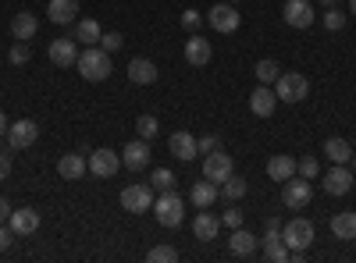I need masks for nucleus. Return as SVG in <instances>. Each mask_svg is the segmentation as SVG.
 <instances>
[{"mask_svg":"<svg viewBox=\"0 0 356 263\" xmlns=\"http://www.w3.org/2000/svg\"><path fill=\"white\" fill-rule=\"evenodd\" d=\"M75 68H79V75L86 82H104V78H111V68L114 65H111V53L104 46H86V50H79Z\"/></svg>","mask_w":356,"mask_h":263,"instance_id":"nucleus-1","label":"nucleus"},{"mask_svg":"<svg viewBox=\"0 0 356 263\" xmlns=\"http://www.w3.org/2000/svg\"><path fill=\"white\" fill-rule=\"evenodd\" d=\"M154 217H157V224H164V228H178L186 221V203H182V196H178L175 189H164L157 199H154Z\"/></svg>","mask_w":356,"mask_h":263,"instance_id":"nucleus-2","label":"nucleus"},{"mask_svg":"<svg viewBox=\"0 0 356 263\" xmlns=\"http://www.w3.org/2000/svg\"><path fill=\"white\" fill-rule=\"evenodd\" d=\"M307 93H310V82L300 71H282L275 78V96L285 103H300V100H307Z\"/></svg>","mask_w":356,"mask_h":263,"instance_id":"nucleus-3","label":"nucleus"},{"mask_svg":"<svg viewBox=\"0 0 356 263\" xmlns=\"http://www.w3.org/2000/svg\"><path fill=\"white\" fill-rule=\"evenodd\" d=\"M310 199H314V185H310V178H303V174L296 178V174H292L289 182H282V203H285L289 210H303Z\"/></svg>","mask_w":356,"mask_h":263,"instance_id":"nucleus-4","label":"nucleus"},{"mask_svg":"<svg viewBox=\"0 0 356 263\" xmlns=\"http://www.w3.org/2000/svg\"><path fill=\"white\" fill-rule=\"evenodd\" d=\"M207 22H211V28L214 33H221V36H228V33H235V28L243 25V15L235 11V4H214V8H207Z\"/></svg>","mask_w":356,"mask_h":263,"instance_id":"nucleus-5","label":"nucleus"},{"mask_svg":"<svg viewBox=\"0 0 356 263\" xmlns=\"http://www.w3.org/2000/svg\"><path fill=\"white\" fill-rule=\"evenodd\" d=\"M282 242L289 249H310L314 242V224L307 217H292L289 224H282Z\"/></svg>","mask_w":356,"mask_h":263,"instance_id":"nucleus-6","label":"nucleus"},{"mask_svg":"<svg viewBox=\"0 0 356 263\" xmlns=\"http://www.w3.org/2000/svg\"><path fill=\"white\" fill-rule=\"evenodd\" d=\"M154 189L150 185H125L122 189V210L129 214H146V210H154Z\"/></svg>","mask_w":356,"mask_h":263,"instance_id":"nucleus-7","label":"nucleus"},{"mask_svg":"<svg viewBox=\"0 0 356 263\" xmlns=\"http://www.w3.org/2000/svg\"><path fill=\"white\" fill-rule=\"evenodd\" d=\"M353 185H356V182H353L349 164H335V167H328V171L321 174V189L328 192V196H346Z\"/></svg>","mask_w":356,"mask_h":263,"instance_id":"nucleus-8","label":"nucleus"},{"mask_svg":"<svg viewBox=\"0 0 356 263\" xmlns=\"http://www.w3.org/2000/svg\"><path fill=\"white\" fill-rule=\"evenodd\" d=\"M232 174H235V164H232L228 153H221V150L203 153V178H211L214 185H221L225 178H232Z\"/></svg>","mask_w":356,"mask_h":263,"instance_id":"nucleus-9","label":"nucleus"},{"mask_svg":"<svg viewBox=\"0 0 356 263\" xmlns=\"http://www.w3.org/2000/svg\"><path fill=\"white\" fill-rule=\"evenodd\" d=\"M86 164H89L93 178H114V174L122 171V157L114 150H93V157H86Z\"/></svg>","mask_w":356,"mask_h":263,"instance_id":"nucleus-10","label":"nucleus"},{"mask_svg":"<svg viewBox=\"0 0 356 263\" xmlns=\"http://www.w3.org/2000/svg\"><path fill=\"white\" fill-rule=\"evenodd\" d=\"M282 18H285V25H292V28H310V25L317 22V11H314L310 0H289V4L282 8Z\"/></svg>","mask_w":356,"mask_h":263,"instance_id":"nucleus-11","label":"nucleus"},{"mask_svg":"<svg viewBox=\"0 0 356 263\" xmlns=\"http://www.w3.org/2000/svg\"><path fill=\"white\" fill-rule=\"evenodd\" d=\"M36 135H40V125L29 121V118L8 125V146H11V150H29V146L36 142Z\"/></svg>","mask_w":356,"mask_h":263,"instance_id":"nucleus-12","label":"nucleus"},{"mask_svg":"<svg viewBox=\"0 0 356 263\" xmlns=\"http://www.w3.org/2000/svg\"><path fill=\"white\" fill-rule=\"evenodd\" d=\"M211 57H214V46H211V40H207V36L193 33L186 40V61L193 68H207V65H211Z\"/></svg>","mask_w":356,"mask_h":263,"instance_id":"nucleus-13","label":"nucleus"},{"mask_svg":"<svg viewBox=\"0 0 356 263\" xmlns=\"http://www.w3.org/2000/svg\"><path fill=\"white\" fill-rule=\"evenodd\" d=\"M47 57H50L54 68H72V65L79 61V43H75V36H72V40H54L50 50H47Z\"/></svg>","mask_w":356,"mask_h":263,"instance_id":"nucleus-14","label":"nucleus"},{"mask_svg":"<svg viewBox=\"0 0 356 263\" xmlns=\"http://www.w3.org/2000/svg\"><path fill=\"white\" fill-rule=\"evenodd\" d=\"M278 107V96H275V85H257V90L250 93V110L257 114V118H271Z\"/></svg>","mask_w":356,"mask_h":263,"instance_id":"nucleus-15","label":"nucleus"},{"mask_svg":"<svg viewBox=\"0 0 356 263\" xmlns=\"http://www.w3.org/2000/svg\"><path fill=\"white\" fill-rule=\"evenodd\" d=\"M122 164H125L129 171H143L146 164H150V142H146V139H136V142L122 146Z\"/></svg>","mask_w":356,"mask_h":263,"instance_id":"nucleus-16","label":"nucleus"},{"mask_svg":"<svg viewBox=\"0 0 356 263\" xmlns=\"http://www.w3.org/2000/svg\"><path fill=\"white\" fill-rule=\"evenodd\" d=\"M218 196H221V189H218L211 178H200V182H193V189H189V199H193L196 210H211Z\"/></svg>","mask_w":356,"mask_h":263,"instance_id":"nucleus-17","label":"nucleus"},{"mask_svg":"<svg viewBox=\"0 0 356 263\" xmlns=\"http://www.w3.org/2000/svg\"><path fill=\"white\" fill-rule=\"evenodd\" d=\"M257 246H260V239L253 235V231H246V228H232V239H228L232 256L246 260V256H253V253H257Z\"/></svg>","mask_w":356,"mask_h":263,"instance_id":"nucleus-18","label":"nucleus"},{"mask_svg":"<svg viewBox=\"0 0 356 263\" xmlns=\"http://www.w3.org/2000/svg\"><path fill=\"white\" fill-rule=\"evenodd\" d=\"M36 33H40V22H36V15L18 11V15L11 18V36H15V40L29 43V40H36Z\"/></svg>","mask_w":356,"mask_h":263,"instance_id":"nucleus-19","label":"nucleus"},{"mask_svg":"<svg viewBox=\"0 0 356 263\" xmlns=\"http://www.w3.org/2000/svg\"><path fill=\"white\" fill-rule=\"evenodd\" d=\"M47 18H50L54 25H72V22L79 18V0H50Z\"/></svg>","mask_w":356,"mask_h":263,"instance_id":"nucleus-20","label":"nucleus"},{"mask_svg":"<svg viewBox=\"0 0 356 263\" xmlns=\"http://www.w3.org/2000/svg\"><path fill=\"white\" fill-rule=\"evenodd\" d=\"M86 171H89V164H86L82 153H65L61 160H57V174H61L65 182H79Z\"/></svg>","mask_w":356,"mask_h":263,"instance_id":"nucleus-21","label":"nucleus"},{"mask_svg":"<svg viewBox=\"0 0 356 263\" xmlns=\"http://www.w3.org/2000/svg\"><path fill=\"white\" fill-rule=\"evenodd\" d=\"M8 224L15 228V235H33V231L40 228V214L33 207H22V210H11Z\"/></svg>","mask_w":356,"mask_h":263,"instance_id":"nucleus-22","label":"nucleus"},{"mask_svg":"<svg viewBox=\"0 0 356 263\" xmlns=\"http://www.w3.org/2000/svg\"><path fill=\"white\" fill-rule=\"evenodd\" d=\"M218 228H221V221H218L211 210H200V214L193 217V235H196L200 242H211V239H218Z\"/></svg>","mask_w":356,"mask_h":263,"instance_id":"nucleus-23","label":"nucleus"},{"mask_svg":"<svg viewBox=\"0 0 356 263\" xmlns=\"http://www.w3.org/2000/svg\"><path fill=\"white\" fill-rule=\"evenodd\" d=\"M129 78L136 85H154L157 82V65L146 61V57H132V61H129Z\"/></svg>","mask_w":356,"mask_h":263,"instance_id":"nucleus-24","label":"nucleus"},{"mask_svg":"<svg viewBox=\"0 0 356 263\" xmlns=\"http://www.w3.org/2000/svg\"><path fill=\"white\" fill-rule=\"evenodd\" d=\"M100 36H104V28H100L97 18H79V22H75V43L100 46Z\"/></svg>","mask_w":356,"mask_h":263,"instance_id":"nucleus-25","label":"nucleus"},{"mask_svg":"<svg viewBox=\"0 0 356 263\" xmlns=\"http://www.w3.org/2000/svg\"><path fill=\"white\" fill-rule=\"evenodd\" d=\"M168 146H171V157H178V160H193L200 150H196V139L189 135V132H175L171 139H168Z\"/></svg>","mask_w":356,"mask_h":263,"instance_id":"nucleus-26","label":"nucleus"},{"mask_svg":"<svg viewBox=\"0 0 356 263\" xmlns=\"http://www.w3.org/2000/svg\"><path fill=\"white\" fill-rule=\"evenodd\" d=\"M332 235L342 239V242H353L356 239V214L353 210H342L332 217Z\"/></svg>","mask_w":356,"mask_h":263,"instance_id":"nucleus-27","label":"nucleus"},{"mask_svg":"<svg viewBox=\"0 0 356 263\" xmlns=\"http://www.w3.org/2000/svg\"><path fill=\"white\" fill-rule=\"evenodd\" d=\"M267 174H271L275 182H289L292 174H296V160H292L289 153H278V157L267 160Z\"/></svg>","mask_w":356,"mask_h":263,"instance_id":"nucleus-28","label":"nucleus"},{"mask_svg":"<svg viewBox=\"0 0 356 263\" xmlns=\"http://www.w3.org/2000/svg\"><path fill=\"white\" fill-rule=\"evenodd\" d=\"M324 157H328L332 164H349V160H353V146H349L346 139L332 135L328 142H324Z\"/></svg>","mask_w":356,"mask_h":263,"instance_id":"nucleus-29","label":"nucleus"},{"mask_svg":"<svg viewBox=\"0 0 356 263\" xmlns=\"http://www.w3.org/2000/svg\"><path fill=\"white\" fill-rule=\"evenodd\" d=\"M253 75H257V82H260V85H275V78L282 75V68H278V61H271V57H264V61H257Z\"/></svg>","mask_w":356,"mask_h":263,"instance_id":"nucleus-30","label":"nucleus"},{"mask_svg":"<svg viewBox=\"0 0 356 263\" xmlns=\"http://www.w3.org/2000/svg\"><path fill=\"white\" fill-rule=\"evenodd\" d=\"M246 189H250V185H246V178H239V174H232V178H225V182H221V196H225L228 203L243 199V196H246Z\"/></svg>","mask_w":356,"mask_h":263,"instance_id":"nucleus-31","label":"nucleus"},{"mask_svg":"<svg viewBox=\"0 0 356 263\" xmlns=\"http://www.w3.org/2000/svg\"><path fill=\"white\" fill-rule=\"evenodd\" d=\"M136 132H139V139H146V142H154V135L161 132V121L154 118V114H143V118L136 121Z\"/></svg>","mask_w":356,"mask_h":263,"instance_id":"nucleus-32","label":"nucleus"},{"mask_svg":"<svg viewBox=\"0 0 356 263\" xmlns=\"http://www.w3.org/2000/svg\"><path fill=\"white\" fill-rule=\"evenodd\" d=\"M324 28H328V33H339V28H346V11H339V4L335 8H328L324 11Z\"/></svg>","mask_w":356,"mask_h":263,"instance_id":"nucleus-33","label":"nucleus"},{"mask_svg":"<svg viewBox=\"0 0 356 263\" xmlns=\"http://www.w3.org/2000/svg\"><path fill=\"white\" fill-rule=\"evenodd\" d=\"M150 189H157V192H164V189H175V174H171L168 167H157V171L150 174Z\"/></svg>","mask_w":356,"mask_h":263,"instance_id":"nucleus-34","label":"nucleus"},{"mask_svg":"<svg viewBox=\"0 0 356 263\" xmlns=\"http://www.w3.org/2000/svg\"><path fill=\"white\" fill-rule=\"evenodd\" d=\"M146 260H150V263H175L178 260V249L175 246H154L150 253H146Z\"/></svg>","mask_w":356,"mask_h":263,"instance_id":"nucleus-35","label":"nucleus"},{"mask_svg":"<svg viewBox=\"0 0 356 263\" xmlns=\"http://www.w3.org/2000/svg\"><path fill=\"white\" fill-rule=\"evenodd\" d=\"M296 171H300L303 174V178H317V174H321V164H317V157H303V160H296Z\"/></svg>","mask_w":356,"mask_h":263,"instance_id":"nucleus-36","label":"nucleus"},{"mask_svg":"<svg viewBox=\"0 0 356 263\" xmlns=\"http://www.w3.org/2000/svg\"><path fill=\"white\" fill-rule=\"evenodd\" d=\"M8 57H11V65H18V68H22V65H29V57H33V53H29V43H22V40H18V43L11 46V53H8Z\"/></svg>","mask_w":356,"mask_h":263,"instance_id":"nucleus-37","label":"nucleus"},{"mask_svg":"<svg viewBox=\"0 0 356 263\" xmlns=\"http://www.w3.org/2000/svg\"><path fill=\"white\" fill-rule=\"evenodd\" d=\"M200 25H203V15H200L196 8H189V11L182 15V28H186V33H196Z\"/></svg>","mask_w":356,"mask_h":263,"instance_id":"nucleus-38","label":"nucleus"},{"mask_svg":"<svg viewBox=\"0 0 356 263\" xmlns=\"http://www.w3.org/2000/svg\"><path fill=\"white\" fill-rule=\"evenodd\" d=\"M122 43H125V40H122V33H104V36H100V46H104L107 53L122 50Z\"/></svg>","mask_w":356,"mask_h":263,"instance_id":"nucleus-39","label":"nucleus"},{"mask_svg":"<svg viewBox=\"0 0 356 263\" xmlns=\"http://www.w3.org/2000/svg\"><path fill=\"white\" fill-rule=\"evenodd\" d=\"M196 150L200 153H214V150H221V139L218 135H203V139H196Z\"/></svg>","mask_w":356,"mask_h":263,"instance_id":"nucleus-40","label":"nucleus"},{"mask_svg":"<svg viewBox=\"0 0 356 263\" xmlns=\"http://www.w3.org/2000/svg\"><path fill=\"white\" fill-rule=\"evenodd\" d=\"M15 239H18V235H15V228H11V224H8V228L0 224V253L11 249V242H15Z\"/></svg>","mask_w":356,"mask_h":263,"instance_id":"nucleus-41","label":"nucleus"},{"mask_svg":"<svg viewBox=\"0 0 356 263\" xmlns=\"http://www.w3.org/2000/svg\"><path fill=\"white\" fill-rule=\"evenodd\" d=\"M221 224H228V228H243V210H225V217H221Z\"/></svg>","mask_w":356,"mask_h":263,"instance_id":"nucleus-42","label":"nucleus"},{"mask_svg":"<svg viewBox=\"0 0 356 263\" xmlns=\"http://www.w3.org/2000/svg\"><path fill=\"white\" fill-rule=\"evenodd\" d=\"M11 174V153H0V182H8Z\"/></svg>","mask_w":356,"mask_h":263,"instance_id":"nucleus-43","label":"nucleus"},{"mask_svg":"<svg viewBox=\"0 0 356 263\" xmlns=\"http://www.w3.org/2000/svg\"><path fill=\"white\" fill-rule=\"evenodd\" d=\"M8 217H11V207H8V199H4V196H0V224H4Z\"/></svg>","mask_w":356,"mask_h":263,"instance_id":"nucleus-44","label":"nucleus"},{"mask_svg":"<svg viewBox=\"0 0 356 263\" xmlns=\"http://www.w3.org/2000/svg\"><path fill=\"white\" fill-rule=\"evenodd\" d=\"M0 135H8V118H4V110H0Z\"/></svg>","mask_w":356,"mask_h":263,"instance_id":"nucleus-45","label":"nucleus"},{"mask_svg":"<svg viewBox=\"0 0 356 263\" xmlns=\"http://www.w3.org/2000/svg\"><path fill=\"white\" fill-rule=\"evenodd\" d=\"M321 4H324V8H335V4H339V0H321Z\"/></svg>","mask_w":356,"mask_h":263,"instance_id":"nucleus-46","label":"nucleus"},{"mask_svg":"<svg viewBox=\"0 0 356 263\" xmlns=\"http://www.w3.org/2000/svg\"><path fill=\"white\" fill-rule=\"evenodd\" d=\"M349 15H356V0H349Z\"/></svg>","mask_w":356,"mask_h":263,"instance_id":"nucleus-47","label":"nucleus"},{"mask_svg":"<svg viewBox=\"0 0 356 263\" xmlns=\"http://www.w3.org/2000/svg\"><path fill=\"white\" fill-rule=\"evenodd\" d=\"M349 164H353V171H356V153H353V160H349Z\"/></svg>","mask_w":356,"mask_h":263,"instance_id":"nucleus-48","label":"nucleus"},{"mask_svg":"<svg viewBox=\"0 0 356 263\" xmlns=\"http://www.w3.org/2000/svg\"><path fill=\"white\" fill-rule=\"evenodd\" d=\"M228 4H239V0H228Z\"/></svg>","mask_w":356,"mask_h":263,"instance_id":"nucleus-49","label":"nucleus"}]
</instances>
